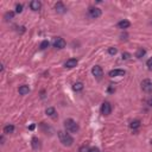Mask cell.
Masks as SVG:
<instances>
[{"instance_id":"6da1fadb","label":"cell","mask_w":152,"mask_h":152,"mask_svg":"<svg viewBox=\"0 0 152 152\" xmlns=\"http://www.w3.org/2000/svg\"><path fill=\"white\" fill-rule=\"evenodd\" d=\"M58 138H59V141L64 146H71L74 144V138L65 131H58Z\"/></svg>"},{"instance_id":"7a4b0ae2","label":"cell","mask_w":152,"mask_h":152,"mask_svg":"<svg viewBox=\"0 0 152 152\" xmlns=\"http://www.w3.org/2000/svg\"><path fill=\"white\" fill-rule=\"evenodd\" d=\"M64 127H65V130H67V132H71V133H76V132H79V130H80L79 124L73 119H67L65 120L64 121Z\"/></svg>"},{"instance_id":"3957f363","label":"cell","mask_w":152,"mask_h":152,"mask_svg":"<svg viewBox=\"0 0 152 152\" xmlns=\"http://www.w3.org/2000/svg\"><path fill=\"white\" fill-rule=\"evenodd\" d=\"M101 10L97 9V7H89L88 9V16L92 18V19H96V18H99L100 16H101Z\"/></svg>"},{"instance_id":"277c9868","label":"cell","mask_w":152,"mask_h":152,"mask_svg":"<svg viewBox=\"0 0 152 152\" xmlns=\"http://www.w3.org/2000/svg\"><path fill=\"white\" fill-rule=\"evenodd\" d=\"M65 44L67 43H65V41L62 37H56L54 38L52 41V45L56 49H63V48H65Z\"/></svg>"},{"instance_id":"5b68a950","label":"cell","mask_w":152,"mask_h":152,"mask_svg":"<svg viewBox=\"0 0 152 152\" xmlns=\"http://www.w3.org/2000/svg\"><path fill=\"white\" fill-rule=\"evenodd\" d=\"M141 89H143L145 93H152V81L149 79L141 81Z\"/></svg>"},{"instance_id":"8992f818","label":"cell","mask_w":152,"mask_h":152,"mask_svg":"<svg viewBox=\"0 0 152 152\" xmlns=\"http://www.w3.org/2000/svg\"><path fill=\"white\" fill-rule=\"evenodd\" d=\"M92 74L94 75V77L97 80H101L103 76V70L102 68L100 67V65H95V67H93V69H92Z\"/></svg>"},{"instance_id":"52a82bcc","label":"cell","mask_w":152,"mask_h":152,"mask_svg":"<svg viewBox=\"0 0 152 152\" xmlns=\"http://www.w3.org/2000/svg\"><path fill=\"white\" fill-rule=\"evenodd\" d=\"M101 113L103 115H109L112 113V105L108 102V101H105L101 106Z\"/></svg>"},{"instance_id":"ba28073f","label":"cell","mask_w":152,"mask_h":152,"mask_svg":"<svg viewBox=\"0 0 152 152\" xmlns=\"http://www.w3.org/2000/svg\"><path fill=\"white\" fill-rule=\"evenodd\" d=\"M126 74L125 70H123V69H114V70H111L108 73V76H111V77H119V76H124Z\"/></svg>"},{"instance_id":"9c48e42d","label":"cell","mask_w":152,"mask_h":152,"mask_svg":"<svg viewBox=\"0 0 152 152\" xmlns=\"http://www.w3.org/2000/svg\"><path fill=\"white\" fill-rule=\"evenodd\" d=\"M55 10H56V12L57 13H65L67 12V7L64 6V4L62 3V1H58V3H56V5H55Z\"/></svg>"},{"instance_id":"30bf717a","label":"cell","mask_w":152,"mask_h":152,"mask_svg":"<svg viewBox=\"0 0 152 152\" xmlns=\"http://www.w3.org/2000/svg\"><path fill=\"white\" fill-rule=\"evenodd\" d=\"M30 7H31L32 11H39L42 7V3L38 1V0H32V1L30 3Z\"/></svg>"},{"instance_id":"8fae6325","label":"cell","mask_w":152,"mask_h":152,"mask_svg":"<svg viewBox=\"0 0 152 152\" xmlns=\"http://www.w3.org/2000/svg\"><path fill=\"white\" fill-rule=\"evenodd\" d=\"M31 146H32V149L33 150H39L42 147V144H41V140L38 139V138H32V140H31Z\"/></svg>"},{"instance_id":"7c38bea8","label":"cell","mask_w":152,"mask_h":152,"mask_svg":"<svg viewBox=\"0 0 152 152\" xmlns=\"http://www.w3.org/2000/svg\"><path fill=\"white\" fill-rule=\"evenodd\" d=\"M77 63H79V61L76 58H69L64 63V67L65 68H75L76 65H77Z\"/></svg>"},{"instance_id":"4fadbf2b","label":"cell","mask_w":152,"mask_h":152,"mask_svg":"<svg viewBox=\"0 0 152 152\" xmlns=\"http://www.w3.org/2000/svg\"><path fill=\"white\" fill-rule=\"evenodd\" d=\"M45 113H47V115L48 117H50V118H52V119H55L57 115H56V109L54 108V107H48L47 109H45Z\"/></svg>"},{"instance_id":"5bb4252c","label":"cell","mask_w":152,"mask_h":152,"mask_svg":"<svg viewBox=\"0 0 152 152\" xmlns=\"http://www.w3.org/2000/svg\"><path fill=\"white\" fill-rule=\"evenodd\" d=\"M18 92H19V94H20V95H26V94L30 93V88H29V86L23 85V86H20V87H19Z\"/></svg>"},{"instance_id":"9a60e30c","label":"cell","mask_w":152,"mask_h":152,"mask_svg":"<svg viewBox=\"0 0 152 152\" xmlns=\"http://www.w3.org/2000/svg\"><path fill=\"white\" fill-rule=\"evenodd\" d=\"M130 26H131V23L128 20H126V19H124V20L118 23V27L119 29H128Z\"/></svg>"},{"instance_id":"2e32d148","label":"cell","mask_w":152,"mask_h":152,"mask_svg":"<svg viewBox=\"0 0 152 152\" xmlns=\"http://www.w3.org/2000/svg\"><path fill=\"white\" fill-rule=\"evenodd\" d=\"M13 132H14V126L13 125H6L4 127V133L5 134H11Z\"/></svg>"},{"instance_id":"e0dca14e","label":"cell","mask_w":152,"mask_h":152,"mask_svg":"<svg viewBox=\"0 0 152 152\" xmlns=\"http://www.w3.org/2000/svg\"><path fill=\"white\" fill-rule=\"evenodd\" d=\"M145 54H146V50L143 49V48H140V49L137 50V52H135V57H137V58H141V57L145 56Z\"/></svg>"},{"instance_id":"ac0fdd59","label":"cell","mask_w":152,"mask_h":152,"mask_svg":"<svg viewBox=\"0 0 152 152\" xmlns=\"http://www.w3.org/2000/svg\"><path fill=\"white\" fill-rule=\"evenodd\" d=\"M130 127H131L132 130H137L140 127V121L139 120H133L131 124H130Z\"/></svg>"},{"instance_id":"d6986e66","label":"cell","mask_w":152,"mask_h":152,"mask_svg":"<svg viewBox=\"0 0 152 152\" xmlns=\"http://www.w3.org/2000/svg\"><path fill=\"white\" fill-rule=\"evenodd\" d=\"M73 89L75 92H81L82 89H83V83H82V82H76L75 85L73 86Z\"/></svg>"},{"instance_id":"ffe728a7","label":"cell","mask_w":152,"mask_h":152,"mask_svg":"<svg viewBox=\"0 0 152 152\" xmlns=\"http://www.w3.org/2000/svg\"><path fill=\"white\" fill-rule=\"evenodd\" d=\"M13 17H14V13H13V12H7L5 14L6 20H11V19H13Z\"/></svg>"},{"instance_id":"44dd1931","label":"cell","mask_w":152,"mask_h":152,"mask_svg":"<svg viewBox=\"0 0 152 152\" xmlns=\"http://www.w3.org/2000/svg\"><path fill=\"white\" fill-rule=\"evenodd\" d=\"M49 45H50V43H49L48 41H43V42L41 43V49H42V50H45L47 48H49Z\"/></svg>"},{"instance_id":"7402d4cb","label":"cell","mask_w":152,"mask_h":152,"mask_svg":"<svg viewBox=\"0 0 152 152\" xmlns=\"http://www.w3.org/2000/svg\"><path fill=\"white\" fill-rule=\"evenodd\" d=\"M16 12H17V13H21V12H23V5H21V4H17V5H16Z\"/></svg>"},{"instance_id":"603a6c76","label":"cell","mask_w":152,"mask_h":152,"mask_svg":"<svg viewBox=\"0 0 152 152\" xmlns=\"http://www.w3.org/2000/svg\"><path fill=\"white\" fill-rule=\"evenodd\" d=\"M117 52H118V50L115 49V48H113V47L108 48V54H109V55H115Z\"/></svg>"},{"instance_id":"cb8c5ba5","label":"cell","mask_w":152,"mask_h":152,"mask_svg":"<svg viewBox=\"0 0 152 152\" xmlns=\"http://www.w3.org/2000/svg\"><path fill=\"white\" fill-rule=\"evenodd\" d=\"M146 65H147V68H149L150 70H152V57L150 59H147V62H146Z\"/></svg>"},{"instance_id":"d4e9b609","label":"cell","mask_w":152,"mask_h":152,"mask_svg":"<svg viewBox=\"0 0 152 152\" xmlns=\"http://www.w3.org/2000/svg\"><path fill=\"white\" fill-rule=\"evenodd\" d=\"M123 59H128L130 57H131V54H128V52H123Z\"/></svg>"},{"instance_id":"484cf974","label":"cell","mask_w":152,"mask_h":152,"mask_svg":"<svg viewBox=\"0 0 152 152\" xmlns=\"http://www.w3.org/2000/svg\"><path fill=\"white\" fill-rule=\"evenodd\" d=\"M88 152H100V150L97 147H90V149H88Z\"/></svg>"},{"instance_id":"4316f807","label":"cell","mask_w":152,"mask_h":152,"mask_svg":"<svg viewBox=\"0 0 152 152\" xmlns=\"http://www.w3.org/2000/svg\"><path fill=\"white\" fill-rule=\"evenodd\" d=\"M147 105L152 107V97H151V99H149V101H147Z\"/></svg>"}]
</instances>
